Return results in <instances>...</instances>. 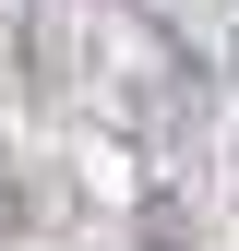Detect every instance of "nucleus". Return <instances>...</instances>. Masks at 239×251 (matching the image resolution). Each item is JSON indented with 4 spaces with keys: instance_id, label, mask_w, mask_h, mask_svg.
I'll return each mask as SVG.
<instances>
[{
    "instance_id": "obj_1",
    "label": "nucleus",
    "mask_w": 239,
    "mask_h": 251,
    "mask_svg": "<svg viewBox=\"0 0 239 251\" xmlns=\"http://www.w3.org/2000/svg\"><path fill=\"white\" fill-rule=\"evenodd\" d=\"M24 227V179H0V239H12Z\"/></svg>"
}]
</instances>
